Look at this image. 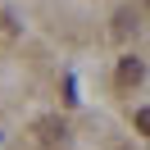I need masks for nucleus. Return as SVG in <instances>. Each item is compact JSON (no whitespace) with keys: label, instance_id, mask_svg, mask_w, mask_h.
Returning <instances> with one entry per match:
<instances>
[{"label":"nucleus","instance_id":"2","mask_svg":"<svg viewBox=\"0 0 150 150\" xmlns=\"http://www.w3.org/2000/svg\"><path fill=\"white\" fill-rule=\"evenodd\" d=\"M141 77H146V64H141L137 55H127V59H118V86H137Z\"/></svg>","mask_w":150,"mask_h":150},{"label":"nucleus","instance_id":"4","mask_svg":"<svg viewBox=\"0 0 150 150\" xmlns=\"http://www.w3.org/2000/svg\"><path fill=\"white\" fill-rule=\"evenodd\" d=\"M132 123H137L141 137H150V105H146V109H137V118H132Z\"/></svg>","mask_w":150,"mask_h":150},{"label":"nucleus","instance_id":"3","mask_svg":"<svg viewBox=\"0 0 150 150\" xmlns=\"http://www.w3.org/2000/svg\"><path fill=\"white\" fill-rule=\"evenodd\" d=\"M127 32H137V14H132V9H118V18H114V37H127Z\"/></svg>","mask_w":150,"mask_h":150},{"label":"nucleus","instance_id":"1","mask_svg":"<svg viewBox=\"0 0 150 150\" xmlns=\"http://www.w3.org/2000/svg\"><path fill=\"white\" fill-rule=\"evenodd\" d=\"M37 137L46 150H68V123L64 118H41L37 123Z\"/></svg>","mask_w":150,"mask_h":150}]
</instances>
